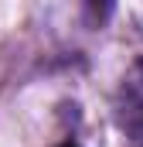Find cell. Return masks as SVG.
<instances>
[{
    "label": "cell",
    "instance_id": "1",
    "mask_svg": "<svg viewBox=\"0 0 143 147\" xmlns=\"http://www.w3.org/2000/svg\"><path fill=\"white\" fill-rule=\"evenodd\" d=\"M123 127L133 130L136 137H143V62L136 65V72L126 79L123 86Z\"/></svg>",
    "mask_w": 143,
    "mask_h": 147
},
{
    "label": "cell",
    "instance_id": "3",
    "mask_svg": "<svg viewBox=\"0 0 143 147\" xmlns=\"http://www.w3.org/2000/svg\"><path fill=\"white\" fill-rule=\"evenodd\" d=\"M58 147H78V144H58Z\"/></svg>",
    "mask_w": 143,
    "mask_h": 147
},
{
    "label": "cell",
    "instance_id": "2",
    "mask_svg": "<svg viewBox=\"0 0 143 147\" xmlns=\"http://www.w3.org/2000/svg\"><path fill=\"white\" fill-rule=\"evenodd\" d=\"M85 10L96 24H106L112 17V10H116V0H85Z\"/></svg>",
    "mask_w": 143,
    "mask_h": 147
}]
</instances>
